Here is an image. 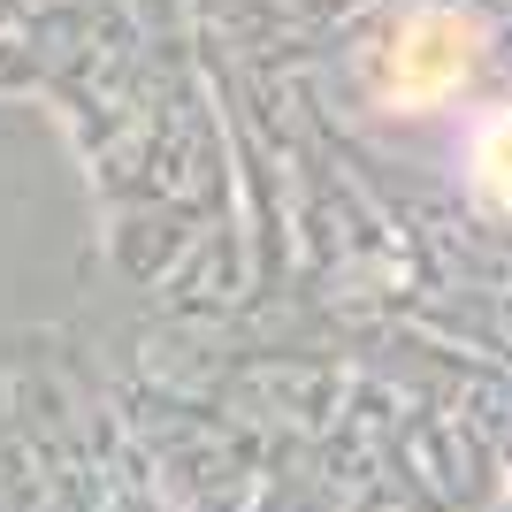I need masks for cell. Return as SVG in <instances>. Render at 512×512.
<instances>
[{"label":"cell","mask_w":512,"mask_h":512,"mask_svg":"<svg viewBox=\"0 0 512 512\" xmlns=\"http://www.w3.org/2000/svg\"><path fill=\"white\" fill-rule=\"evenodd\" d=\"M482 62V31L451 8H421L398 23V39L383 54V100L390 107H444L451 92Z\"/></svg>","instance_id":"1"},{"label":"cell","mask_w":512,"mask_h":512,"mask_svg":"<svg viewBox=\"0 0 512 512\" xmlns=\"http://www.w3.org/2000/svg\"><path fill=\"white\" fill-rule=\"evenodd\" d=\"M474 176H482V192H490V199H512V115H497V123L482 130Z\"/></svg>","instance_id":"2"}]
</instances>
